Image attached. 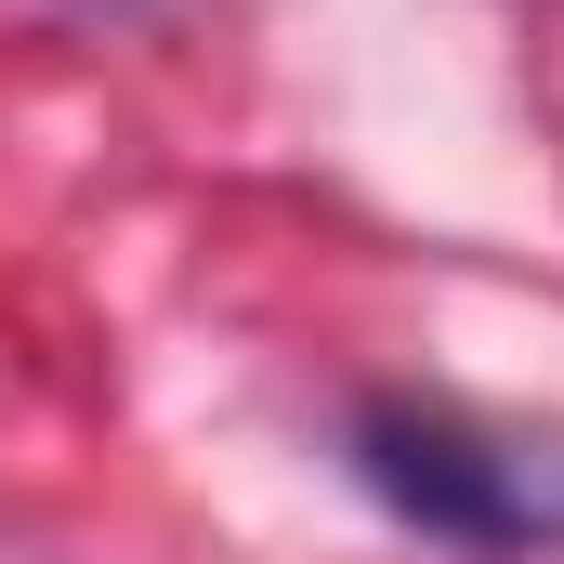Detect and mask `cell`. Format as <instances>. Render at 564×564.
I'll list each match as a JSON object with an SVG mask.
<instances>
[{"label":"cell","instance_id":"cell-1","mask_svg":"<svg viewBox=\"0 0 564 564\" xmlns=\"http://www.w3.org/2000/svg\"><path fill=\"white\" fill-rule=\"evenodd\" d=\"M341 459H355V486L408 539H433V552H473V564L564 552V433L473 421L446 394H368L341 421Z\"/></svg>","mask_w":564,"mask_h":564}]
</instances>
